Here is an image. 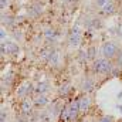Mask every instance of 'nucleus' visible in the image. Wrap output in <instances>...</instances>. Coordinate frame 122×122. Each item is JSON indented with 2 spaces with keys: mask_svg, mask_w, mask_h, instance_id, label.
I'll return each instance as SVG.
<instances>
[{
  "mask_svg": "<svg viewBox=\"0 0 122 122\" xmlns=\"http://www.w3.org/2000/svg\"><path fill=\"white\" fill-rule=\"evenodd\" d=\"M33 105H34V102H33V101L23 99V101H21V104H20V109H21V112H23V114H27V115H29V112L31 111Z\"/></svg>",
  "mask_w": 122,
  "mask_h": 122,
  "instance_id": "0eeeda50",
  "label": "nucleus"
},
{
  "mask_svg": "<svg viewBox=\"0 0 122 122\" xmlns=\"http://www.w3.org/2000/svg\"><path fill=\"white\" fill-rule=\"evenodd\" d=\"M48 62L53 65V67H56V65H58L60 64V54L56 51V50H53V53H51V56H50V58H48Z\"/></svg>",
  "mask_w": 122,
  "mask_h": 122,
  "instance_id": "1a4fd4ad",
  "label": "nucleus"
},
{
  "mask_svg": "<svg viewBox=\"0 0 122 122\" xmlns=\"http://www.w3.org/2000/svg\"><path fill=\"white\" fill-rule=\"evenodd\" d=\"M44 36H46L47 38H54V36H56V31L53 30V29H47V30L44 31Z\"/></svg>",
  "mask_w": 122,
  "mask_h": 122,
  "instance_id": "f3484780",
  "label": "nucleus"
},
{
  "mask_svg": "<svg viewBox=\"0 0 122 122\" xmlns=\"http://www.w3.org/2000/svg\"><path fill=\"white\" fill-rule=\"evenodd\" d=\"M101 53H102V56H104L105 58L111 60V58L117 57L119 51H118V47H117L114 43H105V44L102 46V48H101Z\"/></svg>",
  "mask_w": 122,
  "mask_h": 122,
  "instance_id": "f03ea898",
  "label": "nucleus"
},
{
  "mask_svg": "<svg viewBox=\"0 0 122 122\" xmlns=\"http://www.w3.org/2000/svg\"><path fill=\"white\" fill-rule=\"evenodd\" d=\"M102 11H104L105 14H111V13L114 11V6H112L111 3H107V4L102 6Z\"/></svg>",
  "mask_w": 122,
  "mask_h": 122,
  "instance_id": "dca6fc26",
  "label": "nucleus"
},
{
  "mask_svg": "<svg viewBox=\"0 0 122 122\" xmlns=\"http://www.w3.org/2000/svg\"><path fill=\"white\" fill-rule=\"evenodd\" d=\"M99 122H111V118H109V117H104Z\"/></svg>",
  "mask_w": 122,
  "mask_h": 122,
  "instance_id": "4be33fe9",
  "label": "nucleus"
},
{
  "mask_svg": "<svg viewBox=\"0 0 122 122\" xmlns=\"http://www.w3.org/2000/svg\"><path fill=\"white\" fill-rule=\"evenodd\" d=\"M87 53H88V58H94V57H95V48H94V47L88 48Z\"/></svg>",
  "mask_w": 122,
  "mask_h": 122,
  "instance_id": "a211bd4d",
  "label": "nucleus"
},
{
  "mask_svg": "<svg viewBox=\"0 0 122 122\" xmlns=\"http://www.w3.org/2000/svg\"><path fill=\"white\" fill-rule=\"evenodd\" d=\"M31 91H34V87L31 85L30 82H26V84H23V85L19 88L17 95H19V97H27Z\"/></svg>",
  "mask_w": 122,
  "mask_h": 122,
  "instance_id": "20e7f679",
  "label": "nucleus"
},
{
  "mask_svg": "<svg viewBox=\"0 0 122 122\" xmlns=\"http://www.w3.org/2000/svg\"><path fill=\"white\" fill-rule=\"evenodd\" d=\"M41 6H38V4H34V6H31L30 7V14H33V16H37V14H40L41 13Z\"/></svg>",
  "mask_w": 122,
  "mask_h": 122,
  "instance_id": "2eb2a0df",
  "label": "nucleus"
},
{
  "mask_svg": "<svg viewBox=\"0 0 122 122\" xmlns=\"http://www.w3.org/2000/svg\"><path fill=\"white\" fill-rule=\"evenodd\" d=\"M68 41H70V46H71V47H77V46L81 43V33H80V29H77V27L72 29Z\"/></svg>",
  "mask_w": 122,
  "mask_h": 122,
  "instance_id": "7ed1b4c3",
  "label": "nucleus"
},
{
  "mask_svg": "<svg viewBox=\"0 0 122 122\" xmlns=\"http://www.w3.org/2000/svg\"><path fill=\"white\" fill-rule=\"evenodd\" d=\"M77 101H78V105H80V111H87L90 108V105H91V101H90V98L87 95H82Z\"/></svg>",
  "mask_w": 122,
  "mask_h": 122,
  "instance_id": "39448f33",
  "label": "nucleus"
},
{
  "mask_svg": "<svg viewBox=\"0 0 122 122\" xmlns=\"http://www.w3.org/2000/svg\"><path fill=\"white\" fill-rule=\"evenodd\" d=\"M7 3H9V0H0V7H1V10L7 7Z\"/></svg>",
  "mask_w": 122,
  "mask_h": 122,
  "instance_id": "6ab92c4d",
  "label": "nucleus"
},
{
  "mask_svg": "<svg viewBox=\"0 0 122 122\" xmlns=\"http://www.w3.org/2000/svg\"><path fill=\"white\" fill-rule=\"evenodd\" d=\"M33 102H34L36 107H46V105L48 104V98H47L44 94H41V95H37V97L33 99Z\"/></svg>",
  "mask_w": 122,
  "mask_h": 122,
  "instance_id": "423d86ee",
  "label": "nucleus"
},
{
  "mask_svg": "<svg viewBox=\"0 0 122 122\" xmlns=\"http://www.w3.org/2000/svg\"><path fill=\"white\" fill-rule=\"evenodd\" d=\"M0 119H1L0 122H7V121H6V119H7V115L4 114V109L1 111V117H0Z\"/></svg>",
  "mask_w": 122,
  "mask_h": 122,
  "instance_id": "412c9836",
  "label": "nucleus"
},
{
  "mask_svg": "<svg viewBox=\"0 0 122 122\" xmlns=\"http://www.w3.org/2000/svg\"><path fill=\"white\" fill-rule=\"evenodd\" d=\"M7 51H9V54L17 56L19 51H20V48H19V46L16 43H7Z\"/></svg>",
  "mask_w": 122,
  "mask_h": 122,
  "instance_id": "9b49d317",
  "label": "nucleus"
},
{
  "mask_svg": "<svg viewBox=\"0 0 122 122\" xmlns=\"http://www.w3.org/2000/svg\"><path fill=\"white\" fill-rule=\"evenodd\" d=\"M0 34H1V40H4V29H1V31H0Z\"/></svg>",
  "mask_w": 122,
  "mask_h": 122,
  "instance_id": "5701e85b",
  "label": "nucleus"
},
{
  "mask_svg": "<svg viewBox=\"0 0 122 122\" xmlns=\"http://www.w3.org/2000/svg\"><path fill=\"white\" fill-rule=\"evenodd\" d=\"M60 121L61 122H70V108L65 107L60 112Z\"/></svg>",
  "mask_w": 122,
  "mask_h": 122,
  "instance_id": "f8f14e48",
  "label": "nucleus"
},
{
  "mask_svg": "<svg viewBox=\"0 0 122 122\" xmlns=\"http://www.w3.org/2000/svg\"><path fill=\"white\" fill-rule=\"evenodd\" d=\"M38 121L40 122H54V118H53V114L48 111V112H41L38 115Z\"/></svg>",
  "mask_w": 122,
  "mask_h": 122,
  "instance_id": "9d476101",
  "label": "nucleus"
},
{
  "mask_svg": "<svg viewBox=\"0 0 122 122\" xmlns=\"http://www.w3.org/2000/svg\"><path fill=\"white\" fill-rule=\"evenodd\" d=\"M82 90L87 92H90L94 90V81L92 80H85L84 82H82Z\"/></svg>",
  "mask_w": 122,
  "mask_h": 122,
  "instance_id": "ddd939ff",
  "label": "nucleus"
},
{
  "mask_svg": "<svg viewBox=\"0 0 122 122\" xmlns=\"http://www.w3.org/2000/svg\"><path fill=\"white\" fill-rule=\"evenodd\" d=\"M70 91H71V85H70V84H62L60 87V90H58L60 95H67Z\"/></svg>",
  "mask_w": 122,
  "mask_h": 122,
  "instance_id": "4468645a",
  "label": "nucleus"
},
{
  "mask_svg": "<svg viewBox=\"0 0 122 122\" xmlns=\"http://www.w3.org/2000/svg\"><path fill=\"white\" fill-rule=\"evenodd\" d=\"M92 67H94V71L98 72V74H108V72H111V70H112L111 61L108 60V58H105V57L95 60Z\"/></svg>",
  "mask_w": 122,
  "mask_h": 122,
  "instance_id": "f257e3e1",
  "label": "nucleus"
},
{
  "mask_svg": "<svg viewBox=\"0 0 122 122\" xmlns=\"http://www.w3.org/2000/svg\"><path fill=\"white\" fill-rule=\"evenodd\" d=\"M48 90H50V87H48V84H47V82H38V84L34 87V92H36L37 95L46 94Z\"/></svg>",
  "mask_w": 122,
  "mask_h": 122,
  "instance_id": "6e6552de",
  "label": "nucleus"
},
{
  "mask_svg": "<svg viewBox=\"0 0 122 122\" xmlns=\"http://www.w3.org/2000/svg\"><path fill=\"white\" fill-rule=\"evenodd\" d=\"M95 1H97V6H101V7L108 3V0H95Z\"/></svg>",
  "mask_w": 122,
  "mask_h": 122,
  "instance_id": "aec40b11",
  "label": "nucleus"
}]
</instances>
